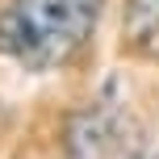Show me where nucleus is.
Returning <instances> with one entry per match:
<instances>
[{"label":"nucleus","instance_id":"obj_1","mask_svg":"<svg viewBox=\"0 0 159 159\" xmlns=\"http://www.w3.org/2000/svg\"><path fill=\"white\" fill-rule=\"evenodd\" d=\"M105 0H8L0 8V55L25 71L67 67L96 34Z\"/></svg>","mask_w":159,"mask_h":159},{"label":"nucleus","instance_id":"obj_2","mask_svg":"<svg viewBox=\"0 0 159 159\" xmlns=\"http://www.w3.org/2000/svg\"><path fill=\"white\" fill-rule=\"evenodd\" d=\"M63 159H143V126L126 101L105 92L67 117Z\"/></svg>","mask_w":159,"mask_h":159},{"label":"nucleus","instance_id":"obj_3","mask_svg":"<svg viewBox=\"0 0 159 159\" xmlns=\"http://www.w3.org/2000/svg\"><path fill=\"white\" fill-rule=\"evenodd\" d=\"M126 34H130V42H151L159 34V0H130Z\"/></svg>","mask_w":159,"mask_h":159},{"label":"nucleus","instance_id":"obj_4","mask_svg":"<svg viewBox=\"0 0 159 159\" xmlns=\"http://www.w3.org/2000/svg\"><path fill=\"white\" fill-rule=\"evenodd\" d=\"M143 159H159V151H151V155H143Z\"/></svg>","mask_w":159,"mask_h":159}]
</instances>
